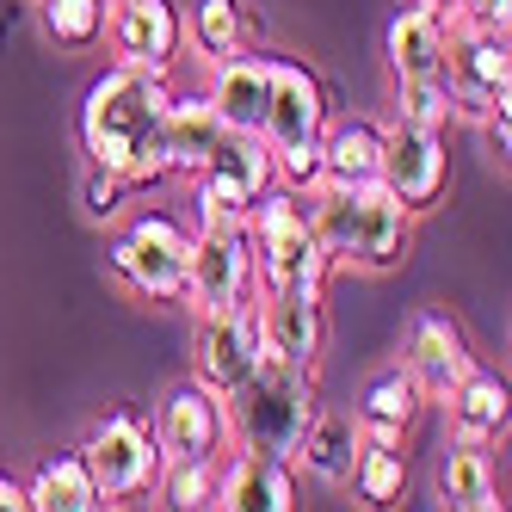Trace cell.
Segmentation results:
<instances>
[{"label":"cell","mask_w":512,"mask_h":512,"mask_svg":"<svg viewBox=\"0 0 512 512\" xmlns=\"http://www.w3.org/2000/svg\"><path fill=\"white\" fill-rule=\"evenodd\" d=\"M395 105L408 124H426V130H451L457 118V93L445 75H420V81H395Z\"/></svg>","instance_id":"obj_30"},{"label":"cell","mask_w":512,"mask_h":512,"mask_svg":"<svg viewBox=\"0 0 512 512\" xmlns=\"http://www.w3.org/2000/svg\"><path fill=\"white\" fill-rule=\"evenodd\" d=\"M99 506H105V500H99V488H93L81 451L50 457V463L25 482V512H99Z\"/></svg>","instance_id":"obj_25"},{"label":"cell","mask_w":512,"mask_h":512,"mask_svg":"<svg viewBox=\"0 0 512 512\" xmlns=\"http://www.w3.org/2000/svg\"><path fill=\"white\" fill-rule=\"evenodd\" d=\"M0 512H25V488L13 475H0Z\"/></svg>","instance_id":"obj_34"},{"label":"cell","mask_w":512,"mask_h":512,"mask_svg":"<svg viewBox=\"0 0 512 512\" xmlns=\"http://www.w3.org/2000/svg\"><path fill=\"white\" fill-rule=\"evenodd\" d=\"M253 358H260V321H253V303H229V309H204L198 334H192V377L216 395H229Z\"/></svg>","instance_id":"obj_12"},{"label":"cell","mask_w":512,"mask_h":512,"mask_svg":"<svg viewBox=\"0 0 512 512\" xmlns=\"http://www.w3.org/2000/svg\"><path fill=\"white\" fill-rule=\"evenodd\" d=\"M179 31L192 38V50H198L204 62H229V56L247 50L253 19H247L241 0H192V7L179 13Z\"/></svg>","instance_id":"obj_24"},{"label":"cell","mask_w":512,"mask_h":512,"mask_svg":"<svg viewBox=\"0 0 512 512\" xmlns=\"http://www.w3.org/2000/svg\"><path fill=\"white\" fill-rule=\"evenodd\" d=\"M377 179L408 204L414 216H426L451 186V149H445V130H426V124H408L395 118V130H383V161H377Z\"/></svg>","instance_id":"obj_11"},{"label":"cell","mask_w":512,"mask_h":512,"mask_svg":"<svg viewBox=\"0 0 512 512\" xmlns=\"http://www.w3.org/2000/svg\"><path fill=\"white\" fill-rule=\"evenodd\" d=\"M445 408H451V438H469V445H494V438H506V420H512L506 383L488 371H469L445 395Z\"/></svg>","instance_id":"obj_22"},{"label":"cell","mask_w":512,"mask_h":512,"mask_svg":"<svg viewBox=\"0 0 512 512\" xmlns=\"http://www.w3.org/2000/svg\"><path fill=\"white\" fill-rule=\"evenodd\" d=\"M81 210H87V223H112V216L124 210V179L105 173V167H93L87 186H81Z\"/></svg>","instance_id":"obj_32"},{"label":"cell","mask_w":512,"mask_h":512,"mask_svg":"<svg viewBox=\"0 0 512 512\" xmlns=\"http://www.w3.org/2000/svg\"><path fill=\"white\" fill-rule=\"evenodd\" d=\"M414 414H420V389H414V377L401 371V364L377 371L358 395V426L364 432H408Z\"/></svg>","instance_id":"obj_27"},{"label":"cell","mask_w":512,"mask_h":512,"mask_svg":"<svg viewBox=\"0 0 512 512\" xmlns=\"http://www.w3.org/2000/svg\"><path fill=\"white\" fill-rule=\"evenodd\" d=\"M457 13H463V19H475V25H494V31H512V0H463Z\"/></svg>","instance_id":"obj_33"},{"label":"cell","mask_w":512,"mask_h":512,"mask_svg":"<svg viewBox=\"0 0 512 512\" xmlns=\"http://www.w3.org/2000/svg\"><path fill=\"white\" fill-rule=\"evenodd\" d=\"M253 321H260V346L315 371L327 352V309L321 290H260L253 297Z\"/></svg>","instance_id":"obj_14"},{"label":"cell","mask_w":512,"mask_h":512,"mask_svg":"<svg viewBox=\"0 0 512 512\" xmlns=\"http://www.w3.org/2000/svg\"><path fill=\"white\" fill-rule=\"evenodd\" d=\"M155 482H161L167 506L198 512V506H210V488H216V457H173V463H161Z\"/></svg>","instance_id":"obj_31"},{"label":"cell","mask_w":512,"mask_h":512,"mask_svg":"<svg viewBox=\"0 0 512 512\" xmlns=\"http://www.w3.org/2000/svg\"><path fill=\"white\" fill-rule=\"evenodd\" d=\"M186 260H192V235L161 210L136 216V223L112 241V272L136 290V297H155V303L186 297Z\"/></svg>","instance_id":"obj_7"},{"label":"cell","mask_w":512,"mask_h":512,"mask_svg":"<svg viewBox=\"0 0 512 512\" xmlns=\"http://www.w3.org/2000/svg\"><path fill=\"white\" fill-rule=\"evenodd\" d=\"M210 112L223 118V130L241 136H260L266 124V99H272V56H229V62H210Z\"/></svg>","instance_id":"obj_18"},{"label":"cell","mask_w":512,"mask_h":512,"mask_svg":"<svg viewBox=\"0 0 512 512\" xmlns=\"http://www.w3.org/2000/svg\"><path fill=\"white\" fill-rule=\"evenodd\" d=\"M155 445H161V463H173V457H223V445H229L223 395L204 389L198 377L167 389L161 414H155Z\"/></svg>","instance_id":"obj_13"},{"label":"cell","mask_w":512,"mask_h":512,"mask_svg":"<svg viewBox=\"0 0 512 512\" xmlns=\"http://www.w3.org/2000/svg\"><path fill=\"white\" fill-rule=\"evenodd\" d=\"M167 112H173L167 68L112 62L87 87V105H81V142H87L93 167L118 173L124 186H161V179H173Z\"/></svg>","instance_id":"obj_1"},{"label":"cell","mask_w":512,"mask_h":512,"mask_svg":"<svg viewBox=\"0 0 512 512\" xmlns=\"http://www.w3.org/2000/svg\"><path fill=\"white\" fill-rule=\"evenodd\" d=\"M358 451H364V426L352 414H321L315 408V420L303 426L290 463H303V475H315L321 488H346L352 469H358Z\"/></svg>","instance_id":"obj_20"},{"label":"cell","mask_w":512,"mask_h":512,"mask_svg":"<svg viewBox=\"0 0 512 512\" xmlns=\"http://www.w3.org/2000/svg\"><path fill=\"white\" fill-rule=\"evenodd\" d=\"M247 241H253V278L260 290H321L327 284V253L309 229V204L284 186H266L260 204L247 210Z\"/></svg>","instance_id":"obj_5"},{"label":"cell","mask_w":512,"mask_h":512,"mask_svg":"<svg viewBox=\"0 0 512 512\" xmlns=\"http://www.w3.org/2000/svg\"><path fill=\"white\" fill-rule=\"evenodd\" d=\"M309 204V229L327 253V266H352V272H389L408 260L414 247V210L401 204L383 179H352V186H321L303 192Z\"/></svg>","instance_id":"obj_2"},{"label":"cell","mask_w":512,"mask_h":512,"mask_svg":"<svg viewBox=\"0 0 512 512\" xmlns=\"http://www.w3.org/2000/svg\"><path fill=\"white\" fill-rule=\"evenodd\" d=\"M334 118L327 105V87L315 68L290 62V56H272V99H266V124H260V142L272 155V173L284 186H321V130Z\"/></svg>","instance_id":"obj_4"},{"label":"cell","mask_w":512,"mask_h":512,"mask_svg":"<svg viewBox=\"0 0 512 512\" xmlns=\"http://www.w3.org/2000/svg\"><path fill=\"white\" fill-rule=\"evenodd\" d=\"M253 290V241H247V223H198L192 235V260H186V297L198 315L204 309H229V303H247Z\"/></svg>","instance_id":"obj_10"},{"label":"cell","mask_w":512,"mask_h":512,"mask_svg":"<svg viewBox=\"0 0 512 512\" xmlns=\"http://www.w3.org/2000/svg\"><path fill=\"white\" fill-rule=\"evenodd\" d=\"M352 488L364 506H395L408 494V463H401V432H364V451L352 469Z\"/></svg>","instance_id":"obj_26"},{"label":"cell","mask_w":512,"mask_h":512,"mask_svg":"<svg viewBox=\"0 0 512 512\" xmlns=\"http://www.w3.org/2000/svg\"><path fill=\"white\" fill-rule=\"evenodd\" d=\"M438 500L457 512H500V475L488 445H469V438H451L445 457H438Z\"/></svg>","instance_id":"obj_21"},{"label":"cell","mask_w":512,"mask_h":512,"mask_svg":"<svg viewBox=\"0 0 512 512\" xmlns=\"http://www.w3.org/2000/svg\"><path fill=\"white\" fill-rule=\"evenodd\" d=\"M389 75L395 81H420V75H445V13L426 7V0H408L389 19Z\"/></svg>","instance_id":"obj_19"},{"label":"cell","mask_w":512,"mask_h":512,"mask_svg":"<svg viewBox=\"0 0 512 512\" xmlns=\"http://www.w3.org/2000/svg\"><path fill=\"white\" fill-rule=\"evenodd\" d=\"M445 81L457 93V118H475L494 93H512V38L445 13Z\"/></svg>","instance_id":"obj_9"},{"label":"cell","mask_w":512,"mask_h":512,"mask_svg":"<svg viewBox=\"0 0 512 512\" xmlns=\"http://www.w3.org/2000/svg\"><path fill=\"white\" fill-rule=\"evenodd\" d=\"M426 7H438V13H457V7H463V0H426Z\"/></svg>","instance_id":"obj_35"},{"label":"cell","mask_w":512,"mask_h":512,"mask_svg":"<svg viewBox=\"0 0 512 512\" xmlns=\"http://www.w3.org/2000/svg\"><path fill=\"white\" fill-rule=\"evenodd\" d=\"M112 0H38V25L56 50H93L105 38Z\"/></svg>","instance_id":"obj_29"},{"label":"cell","mask_w":512,"mask_h":512,"mask_svg":"<svg viewBox=\"0 0 512 512\" xmlns=\"http://www.w3.org/2000/svg\"><path fill=\"white\" fill-rule=\"evenodd\" d=\"M223 414H229V438L247 451H266V457H297V438L315 420V371L290 364L278 352L260 346L253 371L223 395Z\"/></svg>","instance_id":"obj_3"},{"label":"cell","mask_w":512,"mask_h":512,"mask_svg":"<svg viewBox=\"0 0 512 512\" xmlns=\"http://www.w3.org/2000/svg\"><path fill=\"white\" fill-rule=\"evenodd\" d=\"M383 161V130L371 118H327L321 130V179L352 186V179H377Z\"/></svg>","instance_id":"obj_23"},{"label":"cell","mask_w":512,"mask_h":512,"mask_svg":"<svg viewBox=\"0 0 512 512\" xmlns=\"http://www.w3.org/2000/svg\"><path fill=\"white\" fill-rule=\"evenodd\" d=\"M272 155L260 136L223 130L216 149L198 161L192 186H198V223H247V210L260 204V192L272 186Z\"/></svg>","instance_id":"obj_6"},{"label":"cell","mask_w":512,"mask_h":512,"mask_svg":"<svg viewBox=\"0 0 512 512\" xmlns=\"http://www.w3.org/2000/svg\"><path fill=\"white\" fill-rule=\"evenodd\" d=\"M216 512H290L297 506V482H290V463L266 457V451H235L229 463L216 457V488H210Z\"/></svg>","instance_id":"obj_17"},{"label":"cell","mask_w":512,"mask_h":512,"mask_svg":"<svg viewBox=\"0 0 512 512\" xmlns=\"http://www.w3.org/2000/svg\"><path fill=\"white\" fill-rule=\"evenodd\" d=\"M81 463H87V475H93V488H99L105 506H112V500H130V494H149V488H155V475H161L155 426H142L130 408L105 414V420L87 432Z\"/></svg>","instance_id":"obj_8"},{"label":"cell","mask_w":512,"mask_h":512,"mask_svg":"<svg viewBox=\"0 0 512 512\" xmlns=\"http://www.w3.org/2000/svg\"><path fill=\"white\" fill-rule=\"evenodd\" d=\"M99 44H112V56L130 62V68H173L179 44H186L179 7L173 0H112Z\"/></svg>","instance_id":"obj_16"},{"label":"cell","mask_w":512,"mask_h":512,"mask_svg":"<svg viewBox=\"0 0 512 512\" xmlns=\"http://www.w3.org/2000/svg\"><path fill=\"white\" fill-rule=\"evenodd\" d=\"M216 136H223V118L210 112V99H179L173 93V112H167V161L173 173H198V161L216 149Z\"/></svg>","instance_id":"obj_28"},{"label":"cell","mask_w":512,"mask_h":512,"mask_svg":"<svg viewBox=\"0 0 512 512\" xmlns=\"http://www.w3.org/2000/svg\"><path fill=\"white\" fill-rule=\"evenodd\" d=\"M401 371L414 377L420 401H445V395L475 371L463 327H457L451 315H438V309H420V315L408 321V352H401Z\"/></svg>","instance_id":"obj_15"}]
</instances>
